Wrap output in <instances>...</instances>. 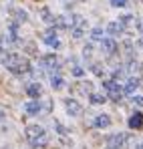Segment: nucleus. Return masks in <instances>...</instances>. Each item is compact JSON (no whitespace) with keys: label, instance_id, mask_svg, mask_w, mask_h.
<instances>
[{"label":"nucleus","instance_id":"f257e3e1","mask_svg":"<svg viewBox=\"0 0 143 149\" xmlns=\"http://www.w3.org/2000/svg\"><path fill=\"white\" fill-rule=\"evenodd\" d=\"M2 65L14 74H26L30 73V63L22 58L20 54H4L2 56Z\"/></svg>","mask_w":143,"mask_h":149},{"label":"nucleus","instance_id":"f03ea898","mask_svg":"<svg viewBox=\"0 0 143 149\" xmlns=\"http://www.w3.org/2000/svg\"><path fill=\"white\" fill-rule=\"evenodd\" d=\"M26 139H28L32 145H36V147H45L48 143V135L40 125H30V127H26Z\"/></svg>","mask_w":143,"mask_h":149},{"label":"nucleus","instance_id":"7ed1b4c3","mask_svg":"<svg viewBox=\"0 0 143 149\" xmlns=\"http://www.w3.org/2000/svg\"><path fill=\"white\" fill-rule=\"evenodd\" d=\"M103 87L109 91V97H111L113 101H121V99H123V93H125V91L121 89L115 81H105V83H103Z\"/></svg>","mask_w":143,"mask_h":149},{"label":"nucleus","instance_id":"20e7f679","mask_svg":"<svg viewBox=\"0 0 143 149\" xmlns=\"http://www.w3.org/2000/svg\"><path fill=\"white\" fill-rule=\"evenodd\" d=\"M129 141V137L125 133H115V135H109L107 137V145L109 147H115V149H123V145Z\"/></svg>","mask_w":143,"mask_h":149},{"label":"nucleus","instance_id":"39448f33","mask_svg":"<svg viewBox=\"0 0 143 149\" xmlns=\"http://www.w3.org/2000/svg\"><path fill=\"white\" fill-rule=\"evenodd\" d=\"M43 40L47 42L48 47H52V49H59V45H61V42H59V38H57V32H54L52 28H48L47 32L43 34Z\"/></svg>","mask_w":143,"mask_h":149},{"label":"nucleus","instance_id":"423d86ee","mask_svg":"<svg viewBox=\"0 0 143 149\" xmlns=\"http://www.w3.org/2000/svg\"><path fill=\"white\" fill-rule=\"evenodd\" d=\"M101 50H103L105 54H115V52H117V42H115L113 38H103V40H101Z\"/></svg>","mask_w":143,"mask_h":149},{"label":"nucleus","instance_id":"0eeeda50","mask_svg":"<svg viewBox=\"0 0 143 149\" xmlns=\"http://www.w3.org/2000/svg\"><path fill=\"white\" fill-rule=\"evenodd\" d=\"M40 67L47 69V71L57 69V56H54V54H47V56H43V58H40Z\"/></svg>","mask_w":143,"mask_h":149},{"label":"nucleus","instance_id":"6e6552de","mask_svg":"<svg viewBox=\"0 0 143 149\" xmlns=\"http://www.w3.org/2000/svg\"><path fill=\"white\" fill-rule=\"evenodd\" d=\"M65 107H67L69 115H81V113H83V107H81V105H79L77 101H73V99L65 101Z\"/></svg>","mask_w":143,"mask_h":149},{"label":"nucleus","instance_id":"1a4fd4ad","mask_svg":"<svg viewBox=\"0 0 143 149\" xmlns=\"http://www.w3.org/2000/svg\"><path fill=\"white\" fill-rule=\"evenodd\" d=\"M40 93H43V89H40V85H38V83H30V85H26V95H28V97L38 99V97H40Z\"/></svg>","mask_w":143,"mask_h":149},{"label":"nucleus","instance_id":"9d476101","mask_svg":"<svg viewBox=\"0 0 143 149\" xmlns=\"http://www.w3.org/2000/svg\"><path fill=\"white\" fill-rule=\"evenodd\" d=\"M129 127L131 129H141L143 127V113H133L129 119Z\"/></svg>","mask_w":143,"mask_h":149},{"label":"nucleus","instance_id":"9b49d317","mask_svg":"<svg viewBox=\"0 0 143 149\" xmlns=\"http://www.w3.org/2000/svg\"><path fill=\"white\" fill-rule=\"evenodd\" d=\"M24 111H26L28 115H38V113H40V103H38V101H28V103L24 105Z\"/></svg>","mask_w":143,"mask_h":149},{"label":"nucleus","instance_id":"f8f14e48","mask_svg":"<svg viewBox=\"0 0 143 149\" xmlns=\"http://www.w3.org/2000/svg\"><path fill=\"white\" fill-rule=\"evenodd\" d=\"M109 125H111V119H109V115H97L95 127H99V129H105V127H109Z\"/></svg>","mask_w":143,"mask_h":149},{"label":"nucleus","instance_id":"ddd939ff","mask_svg":"<svg viewBox=\"0 0 143 149\" xmlns=\"http://www.w3.org/2000/svg\"><path fill=\"white\" fill-rule=\"evenodd\" d=\"M107 32H109V34H113V36H117V34L123 32V24H121V22H109Z\"/></svg>","mask_w":143,"mask_h":149},{"label":"nucleus","instance_id":"4468645a","mask_svg":"<svg viewBox=\"0 0 143 149\" xmlns=\"http://www.w3.org/2000/svg\"><path fill=\"white\" fill-rule=\"evenodd\" d=\"M12 42H16V40H12L10 38V34H6V36H2L0 38V52H4V50H8L12 47Z\"/></svg>","mask_w":143,"mask_h":149},{"label":"nucleus","instance_id":"2eb2a0df","mask_svg":"<svg viewBox=\"0 0 143 149\" xmlns=\"http://www.w3.org/2000/svg\"><path fill=\"white\" fill-rule=\"evenodd\" d=\"M139 87V79H129L127 81V85H125V93H135V89Z\"/></svg>","mask_w":143,"mask_h":149},{"label":"nucleus","instance_id":"dca6fc26","mask_svg":"<svg viewBox=\"0 0 143 149\" xmlns=\"http://www.w3.org/2000/svg\"><path fill=\"white\" fill-rule=\"evenodd\" d=\"M75 91H77V93L87 95V93H91V83H85V81H83V83H79V85L75 87Z\"/></svg>","mask_w":143,"mask_h":149},{"label":"nucleus","instance_id":"f3484780","mask_svg":"<svg viewBox=\"0 0 143 149\" xmlns=\"http://www.w3.org/2000/svg\"><path fill=\"white\" fill-rule=\"evenodd\" d=\"M40 16H43V20L48 22V24H54V20H57V18L50 14V10H48V8H43V10H40Z\"/></svg>","mask_w":143,"mask_h":149},{"label":"nucleus","instance_id":"a211bd4d","mask_svg":"<svg viewBox=\"0 0 143 149\" xmlns=\"http://www.w3.org/2000/svg\"><path fill=\"white\" fill-rule=\"evenodd\" d=\"M12 14H14L16 22H26V18H28V14L24 10H12Z\"/></svg>","mask_w":143,"mask_h":149},{"label":"nucleus","instance_id":"6ab92c4d","mask_svg":"<svg viewBox=\"0 0 143 149\" xmlns=\"http://www.w3.org/2000/svg\"><path fill=\"white\" fill-rule=\"evenodd\" d=\"M50 85H52V89H63V87H65V83H63L61 77H52V79H50Z\"/></svg>","mask_w":143,"mask_h":149},{"label":"nucleus","instance_id":"aec40b11","mask_svg":"<svg viewBox=\"0 0 143 149\" xmlns=\"http://www.w3.org/2000/svg\"><path fill=\"white\" fill-rule=\"evenodd\" d=\"M105 97H103V95H91V103H93V105H103V103H105Z\"/></svg>","mask_w":143,"mask_h":149},{"label":"nucleus","instance_id":"412c9836","mask_svg":"<svg viewBox=\"0 0 143 149\" xmlns=\"http://www.w3.org/2000/svg\"><path fill=\"white\" fill-rule=\"evenodd\" d=\"M91 36H93L95 40H103V30H101V28H93V30H91Z\"/></svg>","mask_w":143,"mask_h":149},{"label":"nucleus","instance_id":"4be33fe9","mask_svg":"<svg viewBox=\"0 0 143 149\" xmlns=\"http://www.w3.org/2000/svg\"><path fill=\"white\" fill-rule=\"evenodd\" d=\"M111 6H115V8H123V6H127V0H111Z\"/></svg>","mask_w":143,"mask_h":149},{"label":"nucleus","instance_id":"5701e85b","mask_svg":"<svg viewBox=\"0 0 143 149\" xmlns=\"http://www.w3.org/2000/svg\"><path fill=\"white\" fill-rule=\"evenodd\" d=\"M73 74H75V77H83V69H81V67H75V69H73Z\"/></svg>","mask_w":143,"mask_h":149},{"label":"nucleus","instance_id":"b1692460","mask_svg":"<svg viewBox=\"0 0 143 149\" xmlns=\"http://www.w3.org/2000/svg\"><path fill=\"white\" fill-rule=\"evenodd\" d=\"M93 73L95 74H103V69H101L99 65H93Z\"/></svg>","mask_w":143,"mask_h":149},{"label":"nucleus","instance_id":"393cba45","mask_svg":"<svg viewBox=\"0 0 143 149\" xmlns=\"http://www.w3.org/2000/svg\"><path fill=\"white\" fill-rule=\"evenodd\" d=\"M133 103L139 105V107H143V97H133Z\"/></svg>","mask_w":143,"mask_h":149},{"label":"nucleus","instance_id":"a878e982","mask_svg":"<svg viewBox=\"0 0 143 149\" xmlns=\"http://www.w3.org/2000/svg\"><path fill=\"white\" fill-rule=\"evenodd\" d=\"M57 131H59V133H67V129H65L61 123H57Z\"/></svg>","mask_w":143,"mask_h":149},{"label":"nucleus","instance_id":"bb28decb","mask_svg":"<svg viewBox=\"0 0 143 149\" xmlns=\"http://www.w3.org/2000/svg\"><path fill=\"white\" fill-rule=\"evenodd\" d=\"M26 49H28V52H30V54H36V50H34V45H26Z\"/></svg>","mask_w":143,"mask_h":149},{"label":"nucleus","instance_id":"cd10ccee","mask_svg":"<svg viewBox=\"0 0 143 149\" xmlns=\"http://www.w3.org/2000/svg\"><path fill=\"white\" fill-rule=\"evenodd\" d=\"M2 115H4V109H2V107H0V117H2Z\"/></svg>","mask_w":143,"mask_h":149},{"label":"nucleus","instance_id":"c85d7f7f","mask_svg":"<svg viewBox=\"0 0 143 149\" xmlns=\"http://www.w3.org/2000/svg\"><path fill=\"white\" fill-rule=\"evenodd\" d=\"M139 45H141V47H143V38H141V40H139Z\"/></svg>","mask_w":143,"mask_h":149}]
</instances>
